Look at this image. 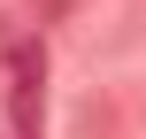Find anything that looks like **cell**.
<instances>
[{
	"instance_id": "6da1fadb",
	"label": "cell",
	"mask_w": 146,
	"mask_h": 139,
	"mask_svg": "<svg viewBox=\"0 0 146 139\" xmlns=\"http://www.w3.org/2000/svg\"><path fill=\"white\" fill-rule=\"evenodd\" d=\"M38 85H46V54L38 46H15L8 54V132H23V139H38Z\"/></svg>"
},
{
	"instance_id": "7a4b0ae2",
	"label": "cell",
	"mask_w": 146,
	"mask_h": 139,
	"mask_svg": "<svg viewBox=\"0 0 146 139\" xmlns=\"http://www.w3.org/2000/svg\"><path fill=\"white\" fill-rule=\"evenodd\" d=\"M0 139H23V132H8V124H0Z\"/></svg>"
}]
</instances>
